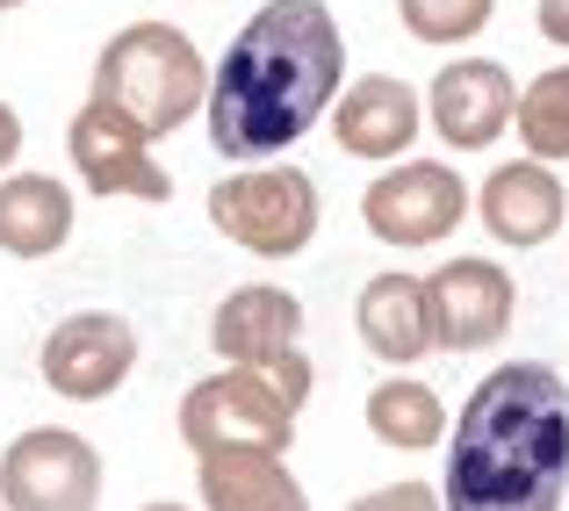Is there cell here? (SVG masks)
Wrapping results in <instances>:
<instances>
[{
	"label": "cell",
	"mask_w": 569,
	"mask_h": 511,
	"mask_svg": "<svg viewBox=\"0 0 569 511\" xmlns=\"http://www.w3.org/2000/svg\"><path fill=\"white\" fill-rule=\"evenodd\" d=\"M347 29L325 0H267L209 72V144L223 167H267L332 116Z\"/></svg>",
	"instance_id": "6da1fadb"
},
{
	"label": "cell",
	"mask_w": 569,
	"mask_h": 511,
	"mask_svg": "<svg viewBox=\"0 0 569 511\" xmlns=\"http://www.w3.org/2000/svg\"><path fill=\"white\" fill-rule=\"evenodd\" d=\"M569 382L548 360H505L447 425L440 511H562Z\"/></svg>",
	"instance_id": "7a4b0ae2"
},
{
	"label": "cell",
	"mask_w": 569,
	"mask_h": 511,
	"mask_svg": "<svg viewBox=\"0 0 569 511\" xmlns=\"http://www.w3.org/2000/svg\"><path fill=\"white\" fill-rule=\"evenodd\" d=\"M94 101L123 109L144 138H167L209 101V58L194 51L188 29L130 22L94 58Z\"/></svg>",
	"instance_id": "3957f363"
},
{
	"label": "cell",
	"mask_w": 569,
	"mask_h": 511,
	"mask_svg": "<svg viewBox=\"0 0 569 511\" xmlns=\"http://www.w3.org/2000/svg\"><path fill=\"white\" fill-rule=\"evenodd\" d=\"M209 223L231 246L260 252V260H296L318 238V180L296 159H267V167H231L209 188Z\"/></svg>",
	"instance_id": "277c9868"
},
{
	"label": "cell",
	"mask_w": 569,
	"mask_h": 511,
	"mask_svg": "<svg viewBox=\"0 0 569 511\" xmlns=\"http://www.w3.org/2000/svg\"><path fill=\"white\" fill-rule=\"evenodd\" d=\"M469 209H476V194L447 159H397L361 194V223L397 252H426L440 238H455Z\"/></svg>",
	"instance_id": "5b68a950"
},
{
	"label": "cell",
	"mask_w": 569,
	"mask_h": 511,
	"mask_svg": "<svg viewBox=\"0 0 569 511\" xmlns=\"http://www.w3.org/2000/svg\"><path fill=\"white\" fill-rule=\"evenodd\" d=\"M181 440L188 454H217V447H260V454H289L296 447V411L274 397L260 368H223L181 397Z\"/></svg>",
	"instance_id": "8992f818"
},
{
	"label": "cell",
	"mask_w": 569,
	"mask_h": 511,
	"mask_svg": "<svg viewBox=\"0 0 569 511\" xmlns=\"http://www.w3.org/2000/svg\"><path fill=\"white\" fill-rule=\"evenodd\" d=\"M0 511H101V454L87 432L29 425L0 454Z\"/></svg>",
	"instance_id": "52a82bcc"
},
{
	"label": "cell",
	"mask_w": 569,
	"mask_h": 511,
	"mask_svg": "<svg viewBox=\"0 0 569 511\" xmlns=\"http://www.w3.org/2000/svg\"><path fill=\"white\" fill-rule=\"evenodd\" d=\"M66 159L72 173L87 180V194H109V202H167L173 194V173L159 167L152 138L130 123L123 109L87 94L80 116L66 123Z\"/></svg>",
	"instance_id": "ba28073f"
},
{
	"label": "cell",
	"mask_w": 569,
	"mask_h": 511,
	"mask_svg": "<svg viewBox=\"0 0 569 511\" xmlns=\"http://www.w3.org/2000/svg\"><path fill=\"white\" fill-rule=\"evenodd\" d=\"M426 303H432V345L440 353H490L519 318V281L498 260H440L426 274Z\"/></svg>",
	"instance_id": "9c48e42d"
},
{
	"label": "cell",
	"mask_w": 569,
	"mask_h": 511,
	"mask_svg": "<svg viewBox=\"0 0 569 511\" xmlns=\"http://www.w3.org/2000/svg\"><path fill=\"white\" fill-rule=\"evenodd\" d=\"M130 368H138V332H130V318H116V310H72V318H58V332L43 339V353H37L43 389H58L66 403L116 397V389L130 382Z\"/></svg>",
	"instance_id": "30bf717a"
},
{
	"label": "cell",
	"mask_w": 569,
	"mask_h": 511,
	"mask_svg": "<svg viewBox=\"0 0 569 511\" xmlns=\"http://www.w3.org/2000/svg\"><path fill=\"white\" fill-rule=\"evenodd\" d=\"M512 109H519V87L498 58H447L426 87V123L440 130V144L455 152H483L512 130Z\"/></svg>",
	"instance_id": "8fae6325"
},
{
	"label": "cell",
	"mask_w": 569,
	"mask_h": 511,
	"mask_svg": "<svg viewBox=\"0 0 569 511\" xmlns=\"http://www.w3.org/2000/svg\"><path fill=\"white\" fill-rule=\"evenodd\" d=\"M418 123H426V101H418V87H403L397 72H368V80L339 87V101H332L339 152L368 159V167H397L418 144Z\"/></svg>",
	"instance_id": "7c38bea8"
},
{
	"label": "cell",
	"mask_w": 569,
	"mask_h": 511,
	"mask_svg": "<svg viewBox=\"0 0 569 511\" xmlns=\"http://www.w3.org/2000/svg\"><path fill=\"white\" fill-rule=\"evenodd\" d=\"M476 217H483V231L498 238V246L533 252V246H548V238L569 223V188H562L556 167H541V159L519 152V159H505V167L476 188Z\"/></svg>",
	"instance_id": "4fadbf2b"
},
{
	"label": "cell",
	"mask_w": 569,
	"mask_h": 511,
	"mask_svg": "<svg viewBox=\"0 0 569 511\" xmlns=\"http://www.w3.org/2000/svg\"><path fill=\"white\" fill-rule=\"evenodd\" d=\"M209 345H217L223 368H267V360L303 345V303L289 289H274V281H246V289H231L217 303Z\"/></svg>",
	"instance_id": "5bb4252c"
},
{
	"label": "cell",
	"mask_w": 569,
	"mask_h": 511,
	"mask_svg": "<svg viewBox=\"0 0 569 511\" xmlns=\"http://www.w3.org/2000/svg\"><path fill=\"white\" fill-rule=\"evenodd\" d=\"M353 332H361V345L382 360V368H411V360L440 353V345H432L426 274H403V267L368 274L361 281V303H353Z\"/></svg>",
	"instance_id": "9a60e30c"
},
{
	"label": "cell",
	"mask_w": 569,
	"mask_h": 511,
	"mask_svg": "<svg viewBox=\"0 0 569 511\" xmlns=\"http://www.w3.org/2000/svg\"><path fill=\"white\" fill-rule=\"evenodd\" d=\"M194 490L202 511H310V490L289 475V454H260V447L194 454Z\"/></svg>",
	"instance_id": "2e32d148"
},
{
	"label": "cell",
	"mask_w": 569,
	"mask_h": 511,
	"mask_svg": "<svg viewBox=\"0 0 569 511\" xmlns=\"http://www.w3.org/2000/svg\"><path fill=\"white\" fill-rule=\"evenodd\" d=\"M72 188L58 173H0V252L8 260H51L72 238Z\"/></svg>",
	"instance_id": "e0dca14e"
},
{
	"label": "cell",
	"mask_w": 569,
	"mask_h": 511,
	"mask_svg": "<svg viewBox=\"0 0 569 511\" xmlns=\"http://www.w3.org/2000/svg\"><path fill=\"white\" fill-rule=\"evenodd\" d=\"M368 432L382 447H403V454H426V447L447 440V403L432 382L418 374H389V382L368 389Z\"/></svg>",
	"instance_id": "ac0fdd59"
},
{
	"label": "cell",
	"mask_w": 569,
	"mask_h": 511,
	"mask_svg": "<svg viewBox=\"0 0 569 511\" xmlns=\"http://www.w3.org/2000/svg\"><path fill=\"white\" fill-rule=\"evenodd\" d=\"M512 123H519V152L541 159V167H562L569 159V66L541 72V80L519 94Z\"/></svg>",
	"instance_id": "d6986e66"
},
{
	"label": "cell",
	"mask_w": 569,
	"mask_h": 511,
	"mask_svg": "<svg viewBox=\"0 0 569 511\" xmlns=\"http://www.w3.org/2000/svg\"><path fill=\"white\" fill-rule=\"evenodd\" d=\"M403 29H411L418 43H469L490 29V14H498V0H397Z\"/></svg>",
	"instance_id": "ffe728a7"
},
{
	"label": "cell",
	"mask_w": 569,
	"mask_h": 511,
	"mask_svg": "<svg viewBox=\"0 0 569 511\" xmlns=\"http://www.w3.org/2000/svg\"><path fill=\"white\" fill-rule=\"evenodd\" d=\"M347 511H440V490L432 483H382L368 498H353Z\"/></svg>",
	"instance_id": "44dd1931"
},
{
	"label": "cell",
	"mask_w": 569,
	"mask_h": 511,
	"mask_svg": "<svg viewBox=\"0 0 569 511\" xmlns=\"http://www.w3.org/2000/svg\"><path fill=\"white\" fill-rule=\"evenodd\" d=\"M260 374L274 382V397L289 403V411H303V403H310V353H303V345H296V353H281V360H267Z\"/></svg>",
	"instance_id": "7402d4cb"
},
{
	"label": "cell",
	"mask_w": 569,
	"mask_h": 511,
	"mask_svg": "<svg viewBox=\"0 0 569 511\" xmlns=\"http://www.w3.org/2000/svg\"><path fill=\"white\" fill-rule=\"evenodd\" d=\"M533 22H541L548 43H562V51H569V0H541V8H533Z\"/></svg>",
	"instance_id": "603a6c76"
},
{
	"label": "cell",
	"mask_w": 569,
	"mask_h": 511,
	"mask_svg": "<svg viewBox=\"0 0 569 511\" xmlns=\"http://www.w3.org/2000/svg\"><path fill=\"white\" fill-rule=\"evenodd\" d=\"M14 159H22V116H14L8 101H0V173H8Z\"/></svg>",
	"instance_id": "cb8c5ba5"
},
{
	"label": "cell",
	"mask_w": 569,
	"mask_h": 511,
	"mask_svg": "<svg viewBox=\"0 0 569 511\" xmlns=\"http://www.w3.org/2000/svg\"><path fill=\"white\" fill-rule=\"evenodd\" d=\"M144 511H194V504H173V498H159V504H144Z\"/></svg>",
	"instance_id": "d4e9b609"
},
{
	"label": "cell",
	"mask_w": 569,
	"mask_h": 511,
	"mask_svg": "<svg viewBox=\"0 0 569 511\" xmlns=\"http://www.w3.org/2000/svg\"><path fill=\"white\" fill-rule=\"evenodd\" d=\"M8 8H22V0H0V14H8Z\"/></svg>",
	"instance_id": "484cf974"
}]
</instances>
